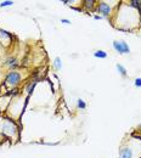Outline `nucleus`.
<instances>
[{
    "label": "nucleus",
    "mask_w": 141,
    "mask_h": 158,
    "mask_svg": "<svg viewBox=\"0 0 141 158\" xmlns=\"http://www.w3.org/2000/svg\"><path fill=\"white\" fill-rule=\"evenodd\" d=\"M112 46L119 54H129L130 52V48L124 40H114L112 43Z\"/></svg>",
    "instance_id": "obj_1"
},
{
    "label": "nucleus",
    "mask_w": 141,
    "mask_h": 158,
    "mask_svg": "<svg viewBox=\"0 0 141 158\" xmlns=\"http://www.w3.org/2000/svg\"><path fill=\"white\" fill-rule=\"evenodd\" d=\"M21 78H22L21 73H18V72H10V73L6 75L5 82H6V84L10 85V87H16V85L21 82Z\"/></svg>",
    "instance_id": "obj_2"
},
{
    "label": "nucleus",
    "mask_w": 141,
    "mask_h": 158,
    "mask_svg": "<svg viewBox=\"0 0 141 158\" xmlns=\"http://www.w3.org/2000/svg\"><path fill=\"white\" fill-rule=\"evenodd\" d=\"M97 11L102 15V17H108V16L111 15L112 9H111V6H109L107 2L102 1V2H100V4H99V6H97Z\"/></svg>",
    "instance_id": "obj_3"
},
{
    "label": "nucleus",
    "mask_w": 141,
    "mask_h": 158,
    "mask_svg": "<svg viewBox=\"0 0 141 158\" xmlns=\"http://www.w3.org/2000/svg\"><path fill=\"white\" fill-rule=\"evenodd\" d=\"M133 157H134V151H133L131 147H129V146L120 147L118 158H133Z\"/></svg>",
    "instance_id": "obj_4"
},
{
    "label": "nucleus",
    "mask_w": 141,
    "mask_h": 158,
    "mask_svg": "<svg viewBox=\"0 0 141 158\" xmlns=\"http://www.w3.org/2000/svg\"><path fill=\"white\" fill-rule=\"evenodd\" d=\"M129 6L133 9H136L139 12H141V0H130Z\"/></svg>",
    "instance_id": "obj_5"
},
{
    "label": "nucleus",
    "mask_w": 141,
    "mask_h": 158,
    "mask_svg": "<svg viewBox=\"0 0 141 158\" xmlns=\"http://www.w3.org/2000/svg\"><path fill=\"white\" fill-rule=\"evenodd\" d=\"M116 67H117V71L119 72V74H120L122 77H127V75H128L127 69H125V67H124V66H122V64L117 63V64H116Z\"/></svg>",
    "instance_id": "obj_6"
},
{
    "label": "nucleus",
    "mask_w": 141,
    "mask_h": 158,
    "mask_svg": "<svg viewBox=\"0 0 141 158\" xmlns=\"http://www.w3.org/2000/svg\"><path fill=\"white\" fill-rule=\"evenodd\" d=\"M94 56L96 59H106L107 57V52L104 51V50H97V51L94 52Z\"/></svg>",
    "instance_id": "obj_7"
},
{
    "label": "nucleus",
    "mask_w": 141,
    "mask_h": 158,
    "mask_svg": "<svg viewBox=\"0 0 141 158\" xmlns=\"http://www.w3.org/2000/svg\"><path fill=\"white\" fill-rule=\"evenodd\" d=\"M12 38V35H11V33H9V32L4 31V29H0V39L2 40V39H11Z\"/></svg>",
    "instance_id": "obj_8"
},
{
    "label": "nucleus",
    "mask_w": 141,
    "mask_h": 158,
    "mask_svg": "<svg viewBox=\"0 0 141 158\" xmlns=\"http://www.w3.org/2000/svg\"><path fill=\"white\" fill-rule=\"evenodd\" d=\"M54 67H55L57 71H60V69L62 68V61H61L60 57H56V59H55V61H54Z\"/></svg>",
    "instance_id": "obj_9"
},
{
    "label": "nucleus",
    "mask_w": 141,
    "mask_h": 158,
    "mask_svg": "<svg viewBox=\"0 0 141 158\" xmlns=\"http://www.w3.org/2000/svg\"><path fill=\"white\" fill-rule=\"evenodd\" d=\"M94 4H95V0H85L84 1V6L86 9H93L94 7Z\"/></svg>",
    "instance_id": "obj_10"
},
{
    "label": "nucleus",
    "mask_w": 141,
    "mask_h": 158,
    "mask_svg": "<svg viewBox=\"0 0 141 158\" xmlns=\"http://www.w3.org/2000/svg\"><path fill=\"white\" fill-rule=\"evenodd\" d=\"M77 106H78V108H80V110H84V108H86V103H85V101H84L83 98H79V100H78V102H77Z\"/></svg>",
    "instance_id": "obj_11"
},
{
    "label": "nucleus",
    "mask_w": 141,
    "mask_h": 158,
    "mask_svg": "<svg viewBox=\"0 0 141 158\" xmlns=\"http://www.w3.org/2000/svg\"><path fill=\"white\" fill-rule=\"evenodd\" d=\"M12 4H13V1L6 0V1H1V2H0V6H1V7H6V6H11Z\"/></svg>",
    "instance_id": "obj_12"
},
{
    "label": "nucleus",
    "mask_w": 141,
    "mask_h": 158,
    "mask_svg": "<svg viewBox=\"0 0 141 158\" xmlns=\"http://www.w3.org/2000/svg\"><path fill=\"white\" fill-rule=\"evenodd\" d=\"M7 64H9V66H12V67H16V66H17L16 59H9V60H7Z\"/></svg>",
    "instance_id": "obj_13"
},
{
    "label": "nucleus",
    "mask_w": 141,
    "mask_h": 158,
    "mask_svg": "<svg viewBox=\"0 0 141 158\" xmlns=\"http://www.w3.org/2000/svg\"><path fill=\"white\" fill-rule=\"evenodd\" d=\"M134 84H135L136 88H141V78H136L135 82H134Z\"/></svg>",
    "instance_id": "obj_14"
},
{
    "label": "nucleus",
    "mask_w": 141,
    "mask_h": 158,
    "mask_svg": "<svg viewBox=\"0 0 141 158\" xmlns=\"http://www.w3.org/2000/svg\"><path fill=\"white\" fill-rule=\"evenodd\" d=\"M61 22H62V23H65V25H70V20H66V18H62V20H61Z\"/></svg>",
    "instance_id": "obj_15"
},
{
    "label": "nucleus",
    "mask_w": 141,
    "mask_h": 158,
    "mask_svg": "<svg viewBox=\"0 0 141 158\" xmlns=\"http://www.w3.org/2000/svg\"><path fill=\"white\" fill-rule=\"evenodd\" d=\"M94 18H95V20H102V16H97V15H96V16H94Z\"/></svg>",
    "instance_id": "obj_16"
}]
</instances>
